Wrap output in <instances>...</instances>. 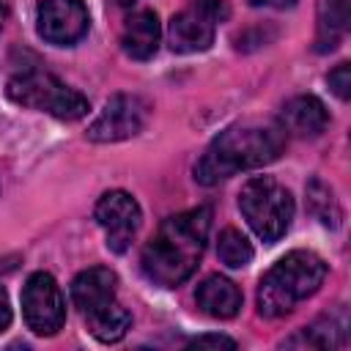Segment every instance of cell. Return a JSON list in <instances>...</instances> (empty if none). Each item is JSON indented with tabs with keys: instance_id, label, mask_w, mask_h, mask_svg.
Returning <instances> with one entry per match:
<instances>
[{
	"instance_id": "16",
	"label": "cell",
	"mask_w": 351,
	"mask_h": 351,
	"mask_svg": "<svg viewBox=\"0 0 351 351\" xmlns=\"http://www.w3.org/2000/svg\"><path fill=\"white\" fill-rule=\"evenodd\" d=\"M85 321H88V332L101 343H118L132 326V315L118 302H110V304L88 313Z\"/></svg>"
},
{
	"instance_id": "5",
	"label": "cell",
	"mask_w": 351,
	"mask_h": 351,
	"mask_svg": "<svg viewBox=\"0 0 351 351\" xmlns=\"http://www.w3.org/2000/svg\"><path fill=\"white\" fill-rule=\"evenodd\" d=\"M239 208L255 236L269 244L285 236L293 219V197L271 176L250 178L239 192Z\"/></svg>"
},
{
	"instance_id": "6",
	"label": "cell",
	"mask_w": 351,
	"mask_h": 351,
	"mask_svg": "<svg viewBox=\"0 0 351 351\" xmlns=\"http://www.w3.org/2000/svg\"><path fill=\"white\" fill-rule=\"evenodd\" d=\"M230 14L225 0H195L178 11L167 25V44L173 52H203L214 44V30Z\"/></svg>"
},
{
	"instance_id": "1",
	"label": "cell",
	"mask_w": 351,
	"mask_h": 351,
	"mask_svg": "<svg viewBox=\"0 0 351 351\" xmlns=\"http://www.w3.org/2000/svg\"><path fill=\"white\" fill-rule=\"evenodd\" d=\"M208 228L211 211L206 206L167 217L143 250L140 263L145 277L162 288H176L189 280L206 250Z\"/></svg>"
},
{
	"instance_id": "3",
	"label": "cell",
	"mask_w": 351,
	"mask_h": 351,
	"mask_svg": "<svg viewBox=\"0 0 351 351\" xmlns=\"http://www.w3.org/2000/svg\"><path fill=\"white\" fill-rule=\"evenodd\" d=\"M326 280V263L310 250L282 255L258 285V310L266 318L288 315L299 302L310 299Z\"/></svg>"
},
{
	"instance_id": "4",
	"label": "cell",
	"mask_w": 351,
	"mask_h": 351,
	"mask_svg": "<svg viewBox=\"0 0 351 351\" xmlns=\"http://www.w3.org/2000/svg\"><path fill=\"white\" fill-rule=\"evenodd\" d=\"M5 93L14 104L27 107V110H38L47 112L58 121H80L88 115L90 104L88 99L69 88L63 80H58L49 71H22L14 80H8Z\"/></svg>"
},
{
	"instance_id": "15",
	"label": "cell",
	"mask_w": 351,
	"mask_h": 351,
	"mask_svg": "<svg viewBox=\"0 0 351 351\" xmlns=\"http://www.w3.org/2000/svg\"><path fill=\"white\" fill-rule=\"evenodd\" d=\"M351 0H321L318 5V52H329L348 30Z\"/></svg>"
},
{
	"instance_id": "23",
	"label": "cell",
	"mask_w": 351,
	"mask_h": 351,
	"mask_svg": "<svg viewBox=\"0 0 351 351\" xmlns=\"http://www.w3.org/2000/svg\"><path fill=\"white\" fill-rule=\"evenodd\" d=\"M8 324H11V304H8L5 291L0 288V332L8 329Z\"/></svg>"
},
{
	"instance_id": "21",
	"label": "cell",
	"mask_w": 351,
	"mask_h": 351,
	"mask_svg": "<svg viewBox=\"0 0 351 351\" xmlns=\"http://www.w3.org/2000/svg\"><path fill=\"white\" fill-rule=\"evenodd\" d=\"M189 346H195V348H236V340H230V337H225V335H200V337H195Z\"/></svg>"
},
{
	"instance_id": "14",
	"label": "cell",
	"mask_w": 351,
	"mask_h": 351,
	"mask_svg": "<svg viewBox=\"0 0 351 351\" xmlns=\"http://www.w3.org/2000/svg\"><path fill=\"white\" fill-rule=\"evenodd\" d=\"M195 302L211 318H233L241 310V291L236 288L233 280L222 274H211L197 285Z\"/></svg>"
},
{
	"instance_id": "19",
	"label": "cell",
	"mask_w": 351,
	"mask_h": 351,
	"mask_svg": "<svg viewBox=\"0 0 351 351\" xmlns=\"http://www.w3.org/2000/svg\"><path fill=\"white\" fill-rule=\"evenodd\" d=\"M307 200H310V208L318 214V219H321L324 225L337 228V222H340V208H337V203H335L332 189H329L321 178H313V181H310V186H307Z\"/></svg>"
},
{
	"instance_id": "18",
	"label": "cell",
	"mask_w": 351,
	"mask_h": 351,
	"mask_svg": "<svg viewBox=\"0 0 351 351\" xmlns=\"http://www.w3.org/2000/svg\"><path fill=\"white\" fill-rule=\"evenodd\" d=\"M217 255L225 266L230 269H244L250 261H252V244L247 241V236L236 228H225L217 239Z\"/></svg>"
},
{
	"instance_id": "12",
	"label": "cell",
	"mask_w": 351,
	"mask_h": 351,
	"mask_svg": "<svg viewBox=\"0 0 351 351\" xmlns=\"http://www.w3.org/2000/svg\"><path fill=\"white\" fill-rule=\"evenodd\" d=\"M329 123V112L315 96H296L280 110V129L296 137H318Z\"/></svg>"
},
{
	"instance_id": "2",
	"label": "cell",
	"mask_w": 351,
	"mask_h": 351,
	"mask_svg": "<svg viewBox=\"0 0 351 351\" xmlns=\"http://www.w3.org/2000/svg\"><path fill=\"white\" fill-rule=\"evenodd\" d=\"M285 137L280 126H230L211 140L195 165V178L214 186L241 170L263 167L285 151Z\"/></svg>"
},
{
	"instance_id": "17",
	"label": "cell",
	"mask_w": 351,
	"mask_h": 351,
	"mask_svg": "<svg viewBox=\"0 0 351 351\" xmlns=\"http://www.w3.org/2000/svg\"><path fill=\"white\" fill-rule=\"evenodd\" d=\"M346 343V321H335L329 315L304 326L299 337H291L288 346H310V348H335Z\"/></svg>"
},
{
	"instance_id": "22",
	"label": "cell",
	"mask_w": 351,
	"mask_h": 351,
	"mask_svg": "<svg viewBox=\"0 0 351 351\" xmlns=\"http://www.w3.org/2000/svg\"><path fill=\"white\" fill-rule=\"evenodd\" d=\"M255 8H293L296 0H247Z\"/></svg>"
},
{
	"instance_id": "20",
	"label": "cell",
	"mask_w": 351,
	"mask_h": 351,
	"mask_svg": "<svg viewBox=\"0 0 351 351\" xmlns=\"http://www.w3.org/2000/svg\"><path fill=\"white\" fill-rule=\"evenodd\" d=\"M326 82H329L332 93L346 101V99L351 96V66H348V63H337V66L329 71Z\"/></svg>"
},
{
	"instance_id": "10",
	"label": "cell",
	"mask_w": 351,
	"mask_h": 351,
	"mask_svg": "<svg viewBox=\"0 0 351 351\" xmlns=\"http://www.w3.org/2000/svg\"><path fill=\"white\" fill-rule=\"evenodd\" d=\"M90 16L82 0H41L36 11L38 36L49 44L69 47L88 33Z\"/></svg>"
},
{
	"instance_id": "9",
	"label": "cell",
	"mask_w": 351,
	"mask_h": 351,
	"mask_svg": "<svg viewBox=\"0 0 351 351\" xmlns=\"http://www.w3.org/2000/svg\"><path fill=\"white\" fill-rule=\"evenodd\" d=\"M148 121V104L132 93H115L107 99L104 110L88 126V137L93 143H115L134 137Z\"/></svg>"
},
{
	"instance_id": "7",
	"label": "cell",
	"mask_w": 351,
	"mask_h": 351,
	"mask_svg": "<svg viewBox=\"0 0 351 351\" xmlns=\"http://www.w3.org/2000/svg\"><path fill=\"white\" fill-rule=\"evenodd\" d=\"M22 315L30 332L36 335H55L66 321V302L52 274L36 271L22 285Z\"/></svg>"
},
{
	"instance_id": "8",
	"label": "cell",
	"mask_w": 351,
	"mask_h": 351,
	"mask_svg": "<svg viewBox=\"0 0 351 351\" xmlns=\"http://www.w3.org/2000/svg\"><path fill=\"white\" fill-rule=\"evenodd\" d=\"M93 217L101 225V230L107 236V247L112 252H126L132 239L140 230V222H143V211H140L137 200L123 189L104 192L93 208Z\"/></svg>"
},
{
	"instance_id": "13",
	"label": "cell",
	"mask_w": 351,
	"mask_h": 351,
	"mask_svg": "<svg viewBox=\"0 0 351 351\" xmlns=\"http://www.w3.org/2000/svg\"><path fill=\"white\" fill-rule=\"evenodd\" d=\"M159 36H162V27H159L156 11L151 8L134 11L123 25L121 49L134 60H148L159 47Z\"/></svg>"
},
{
	"instance_id": "11",
	"label": "cell",
	"mask_w": 351,
	"mask_h": 351,
	"mask_svg": "<svg viewBox=\"0 0 351 351\" xmlns=\"http://www.w3.org/2000/svg\"><path fill=\"white\" fill-rule=\"evenodd\" d=\"M115 285H118L115 271H110L104 266H90V269H85L74 277L71 299L82 310V315H88V313L115 302Z\"/></svg>"
},
{
	"instance_id": "24",
	"label": "cell",
	"mask_w": 351,
	"mask_h": 351,
	"mask_svg": "<svg viewBox=\"0 0 351 351\" xmlns=\"http://www.w3.org/2000/svg\"><path fill=\"white\" fill-rule=\"evenodd\" d=\"M5 16H8V11H5V5L0 3V27H3V22H5Z\"/></svg>"
},
{
	"instance_id": "25",
	"label": "cell",
	"mask_w": 351,
	"mask_h": 351,
	"mask_svg": "<svg viewBox=\"0 0 351 351\" xmlns=\"http://www.w3.org/2000/svg\"><path fill=\"white\" fill-rule=\"evenodd\" d=\"M118 5H132V3H137V0H115Z\"/></svg>"
}]
</instances>
